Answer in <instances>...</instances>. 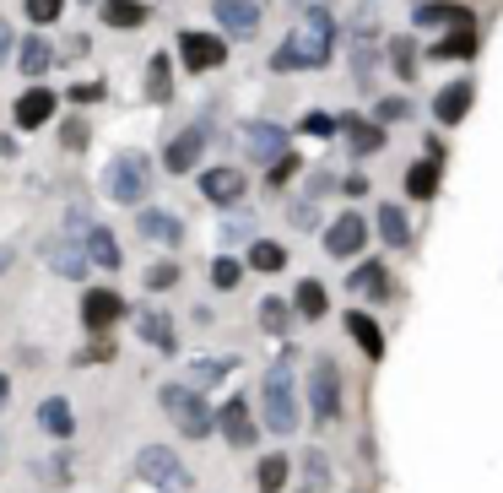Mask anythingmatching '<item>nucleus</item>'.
Wrapping results in <instances>:
<instances>
[{"mask_svg": "<svg viewBox=\"0 0 503 493\" xmlns=\"http://www.w3.org/2000/svg\"><path fill=\"white\" fill-rule=\"evenodd\" d=\"M331 43H336L331 16H325V11H309L303 27L276 49V65H282V71H293V65H325V60H331Z\"/></svg>", "mask_w": 503, "mask_h": 493, "instance_id": "f257e3e1", "label": "nucleus"}, {"mask_svg": "<svg viewBox=\"0 0 503 493\" xmlns=\"http://www.w3.org/2000/svg\"><path fill=\"white\" fill-rule=\"evenodd\" d=\"M260 418L271 434H293L298 429V391H293V374L287 369H271L265 385H260Z\"/></svg>", "mask_w": 503, "mask_h": 493, "instance_id": "f03ea898", "label": "nucleus"}, {"mask_svg": "<svg viewBox=\"0 0 503 493\" xmlns=\"http://www.w3.org/2000/svg\"><path fill=\"white\" fill-rule=\"evenodd\" d=\"M163 412L179 423V434L184 440H206L211 434V412H206V402L195 396V391H184V385H163Z\"/></svg>", "mask_w": 503, "mask_h": 493, "instance_id": "7ed1b4c3", "label": "nucleus"}, {"mask_svg": "<svg viewBox=\"0 0 503 493\" xmlns=\"http://www.w3.org/2000/svg\"><path fill=\"white\" fill-rule=\"evenodd\" d=\"M146 185H152V174H146V157H141V152L114 157V168H108V195H114L119 206H135V201L146 195Z\"/></svg>", "mask_w": 503, "mask_h": 493, "instance_id": "20e7f679", "label": "nucleus"}, {"mask_svg": "<svg viewBox=\"0 0 503 493\" xmlns=\"http://www.w3.org/2000/svg\"><path fill=\"white\" fill-rule=\"evenodd\" d=\"M309 402H314V423H341V374L331 358L314 364V380H309Z\"/></svg>", "mask_w": 503, "mask_h": 493, "instance_id": "39448f33", "label": "nucleus"}, {"mask_svg": "<svg viewBox=\"0 0 503 493\" xmlns=\"http://www.w3.org/2000/svg\"><path fill=\"white\" fill-rule=\"evenodd\" d=\"M135 467H141V478H152V483H163V488H190V472H184L163 445H146V450L135 456Z\"/></svg>", "mask_w": 503, "mask_h": 493, "instance_id": "423d86ee", "label": "nucleus"}, {"mask_svg": "<svg viewBox=\"0 0 503 493\" xmlns=\"http://www.w3.org/2000/svg\"><path fill=\"white\" fill-rule=\"evenodd\" d=\"M179 54H184V65H190V71H211V65H222V54H228V49H222L211 33L184 27V33H179Z\"/></svg>", "mask_w": 503, "mask_h": 493, "instance_id": "0eeeda50", "label": "nucleus"}, {"mask_svg": "<svg viewBox=\"0 0 503 493\" xmlns=\"http://www.w3.org/2000/svg\"><path fill=\"white\" fill-rule=\"evenodd\" d=\"M363 239H368V228H363V217H358V212H347V217H336V223L325 228V250H331L336 261L358 255V250H363Z\"/></svg>", "mask_w": 503, "mask_h": 493, "instance_id": "6e6552de", "label": "nucleus"}, {"mask_svg": "<svg viewBox=\"0 0 503 493\" xmlns=\"http://www.w3.org/2000/svg\"><path fill=\"white\" fill-rule=\"evenodd\" d=\"M200 152H206V125H190V130H179V136L168 141L163 163H168L173 174H184V168H195V163H200Z\"/></svg>", "mask_w": 503, "mask_h": 493, "instance_id": "1a4fd4ad", "label": "nucleus"}, {"mask_svg": "<svg viewBox=\"0 0 503 493\" xmlns=\"http://www.w3.org/2000/svg\"><path fill=\"white\" fill-rule=\"evenodd\" d=\"M211 11H217V22H222L233 38H255V33H260V5H255V0H217Z\"/></svg>", "mask_w": 503, "mask_h": 493, "instance_id": "9d476101", "label": "nucleus"}, {"mask_svg": "<svg viewBox=\"0 0 503 493\" xmlns=\"http://www.w3.org/2000/svg\"><path fill=\"white\" fill-rule=\"evenodd\" d=\"M119 315H125V299H119V293H108V288H92V293L81 299V320H87L92 331H108Z\"/></svg>", "mask_w": 503, "mask_h": 493, "instance_id": "9b49d317", "label": "nucleus"}, {"mask_svg": "<svg viewBox=\"0 0 503 493\" xmlns=\"http://www.w3.org/2000/svg\"><path fill=\"white\" fill-rule=\"evenodd\" d=\"M200 195L217 201V206H233V201L244 195V174H238V168H206V174H200Z\"/></svg>", "mask_w": 503, "mask_h": 493, "instance_id": "f8f14e48", "label": "nucleus"}, {"mask_svg": "<svg viewBox=\"0 0 503 493\" xmlns=\"http://www.w3.org/2000/svg\"><path fill=\"white\" fill-rule=\"evenodd\" d=\"M222 434H228V445H238V450H249L255 445V418H249V402L244 396H233L228 407H222Z\"/></svg>", "mask_w": 503, "mask_h": 493, "instance_id": "ddd939ff", "label": "nucleus"}, {"mask_svg": "<svg viewBox=\"0 0 503 493\" xmlns=\"http://www.w3.org/2000/svg\"><path fill=\"white\" fill-rule=\"evenodd\" d=\"M471 98H477V87L471 81H450L439 98H433V119H444V125H455V119H466V109H471Z\"/></svg>", "mask_w": 503, "mask_h": 493, "instance_id": "4468645a", "label": "nucleus"}, {"mask_svg": "<svg viewBox=\"0 0 503 493\" xmlns=\"http://www.w3.org/2000/svg\"><path fill=\"white\" fill-rule=\"evenodd\" d=\"M49 114H54V92H49V87H27V92L16 98V125H22V130H38Z\"/></svg>", "mask_w": 503, "mask_h": 493, "instance_id": "2eb2a0df", "label": "nucleus"}, {"mask_svg": "<svg viewBox=\"0 0 503 493\" xmlns=\"http://www.w3.org/2000/svg\"><path fill=\"white\" fill-rule=\"evenodd\" d=\"M81 250H87V261H92V266H103V271H114V266L125 261V255H119V244H114V233H108V228H98V223L81 233Z\"/></svg>", "mask_w": 503, "mask_h": 493, "instance_id": "dca6fc26", "label": "nucleus"}, {"mask_svg": "<svg viewBox=\"0 0 503 493\" xmlns=\"http://www.w3.org/2000/svg\"><path fill=\"white\" fill-rule=\"evenodd\" d=\"M38 423H43V434H54V440H70V429H76V412H70V402H65V396H43V402H38Z\"/></svg>", "mask_w": 503, "mask_h": 493, "instance_id": "f3484780", "label": "nucleus"}, {"mask_svg": "<svg viewBox=\"0 0 503 493\" xmlns=\"http://www.w3.org/2000/svg\"><path fill=\"white\" fill-rule=\"evenodd\" d=\"M347 293H363V299H390L396 293V282H390V271L379 266V261H368V266H358L352 271V288Z\"/></svg>", "mask_w": 503, "mask_h": 493, "instance_id": "a211bd4d", "label": "nucleus"}, {"mask_svg": "<svg viewBox=\"0 0 503 493\" xmlns=\"http://www.w3.org/2000/svg\"><path fill=\"white\" fill-rule=\"evenodd\" d=\"M43 261H49L60 277H87V266H92L87 250H76V244H65V239H54V244L43 250Z\"/></svg>", "mask_w": 503, "mask_h": 493, "instance_id": "6ab92c4d", "label": "nucleus"}, {"mask_svg": "<svg viewBox=\"0 0 503 493\" xmlns=\"http://www.w3.org/2000/svg\"><path fill=\"white\" fill-rule=\"evenodd\" d=\"M406 195H417V201L439 195V157H423V163L406 168Z\"/></svg>", "mask_w": 503, "mask_h": 493, "instance_id": "aec40b11", "label": "nucleus"}, {"mask_svg": "<svg viewBox=\"0 0 503 493\" xmlns=\"http://www.w3.org/2000/svg\"><path fill=\"white\" fill-rule=\"evenodd\" d=\"M341 130H347L352 152H374V147L385 141V130H379L374 119H363V114H347V119H341Z\"/></svg>", "mask_w": 503, "mask_h": 493, "instance_id": "412c9836", "label": "nucleus"}, {"mask_svg": "<svg viewBox=\"0 0 503 493\" xmlns=\"http://www.w3.org/2000/svg\"><path fill=\"white\" fill-rule=\"evenodd\" d=\"M249 152H255L260 163H282V157H287V152H282V130H276V125H255V130H249Z\"/></svg>", "mask_w": 503, "mask_h": 493, "instance_id": "4be33fe9", "label": "nucleus"}, {"mask_svg": "<svg viewBox=\"0 0 503 493\" xmlns=\"http://www.w3.org/2000/svg\"><path fill=\"white\" fill-rule=\"evenodd\" d=\"M287 472H293V461H287V456H265V461L255 467V488H260V493H282Z\"/></svg>", "mask_w": 503, "mask_h": 493, "instance_id": "5701e85b", "label": "nucleus"}, {"mask_svg": "<svg viewBox=\"0 0 503 493\" xmlns=\"http://www.w3.org/2000/svg\"><path fill=\"white\" fill-rule=\"evenodd\" d=\"M466 54H477V27H455V38L433 43V60H466Z\"/></svg>", "mask_w": 503, "mask_h": 493, "instance_id": "b1692460", "label": "nucleus"}, {"mask_svg": "<svg viewBox=\"0 0 503 493\" xmlns=\"http://www.w3.org/2000/svg\"><path fill=\"white\" fill-rule=\"evenodd\" d=\"M347 331L358 337V347H363L368 358H379V353H385V337H379V326H374L368 315H358V309H352V315H347Z\"/></svg>", "mask_w": 503, "mask_h": 493, "instance_id": "393cba45", "label": "nucleus"}, {"mask_svg": "<svg viewBox=\"0 0 503 493\" xmlns=\"http://www.w3.org/2000/svg\"><path fill=\"white\" fill-rule=\"evenodd\" d=\"M379 233H385V244H390V250H401V244L412 239L406 212H401V206H379Z\"/></svg>", "mask_w": 503, "mask_h": 493, "instance_id": "a878e982", "label": "nucleus"}, {"mask_svg": "<svg viewBox=\"0 0 503 493\" xmlns=\"http://www.w3.org/2000/svg\"><path fill=\"white\" fill-rule=\"evenodd\" d=\"M141 337H146L152 347H173V320H168L163 309H141Z\"/></svg>", "mask_w": 503, "mask_h": 493, "instance_id": "bb28decb", "label": "nucleus"}, {"mask_svg": "<svg viewBox=\"0 0 503 493\" xmlns=\"http://www.w3.org/2000/svg\"><path fill=\"white\" fill-rule=\"evenodd\" d=\"M103 22H108V27H141V22H146V5H135V0H108V5H103Z\"/></svg>", "mask_w": 503, "mask_h": 493, "instance_id": "cd10ccee", "label": "nucleus"}, {"mask_svg": "<svg viewBox=\"0 0 503 493\" xmlns=\"http://www.w3.org/2000/svg\"><path fill=\"white\" fill-rule=\"evenodd\" d=\"M249 266L255 271H282L287 266V250L276 239H260V244H249Z\"/></svg>", "mask_w": 503, "mask_h": 493, "instance_id": "c85d7f7f", "label": "nucleus"}, {"mask_svg": "<svg viewBox=\"0 0 503 493\" xmlns=\"http://www.w3.org/2000/svg\"><path fill=\"white\" fill-rule=\"evenodd\" d=\"M43 71H49V43L33 33V38L22 43V76H43Z\"/></svg>", "mask_w": 503, "mask_h": 493, "instance_id": "c756f323", "label": "nucleus"}, {"mask_svg": "<svg viewBox=\"0 0 503 493\" xmlns=\"http://www.w3.org/2000/svg\"><path fill=\"white\" fill-rule=\"evenodd\" d=\"M417 22H423V27H439V22L471 27V16H466V11H455V5H417Z\"/></svg>", "mask_w": 503, "mask_h": 493, "instance_id": "7c9ffc66", "label": "nucleus"}, {"mask_svg": "<svg viewBox=\"0 0 503 493\" xmlns=\"http://www.w3.org/2000/svg\"><path fill=\"white\" fill-rule=\"evenodd\" d=\"M293 304H298V315H303V320H320V315H325V288H320V282H303Z\"/></svg>", "mask_w": 503, "mask_h": 493, "instance_id": "2f4dec72", "label": "nucleus"}, {"mask_svg": "<svg viewBox=\"0 0 503 493\" xmlns=\"http://www.w3.org/2000/svg\"><path fill=\"white\" fill-rule=\"evenodd\" d=\"M141 228H146L152 239H168V244L179 239V223H173V217H163V212H141Z\"/></svg>", "mask_w": 503, "mask_h": 493, "instance_id": "473e14b6", "label": "nucleus"}, {"mask_svg": "<svg viewBox=\"0 0 503 493\" xmlns=\"http://www.w3.org/2000/svg\"><path fill=\"white\" fill-rule=\"evenodd\" d=\"M260 320H265L271 337H282V331H287V304H282V299H265V304H260Z\"/></svg>", "mask_w": 503, "mask_h": 493, "instance_id": "72a5a7b5", "label": "nucleus"}, {"mask_svg": "<svg viewBox=\"0 0 503 493\" xmlns=\"http://www.w3.org/2000/svg\"><path fill=\"white\" fill-rule=\"evenodd\" d=\"M303 478H309V488H325V483H331V461H325L320 450H309V456H303Z\"/></svg>", "mask_w": 503, "mask_h": 493, "instance_id": "f704fd0d", "label": "nucleus"}, {"mask_svg": "<svg viewBox=\"0 0 503 493\" xmlns=\"http://www.w3.org/2000/svg\"><path fill=\"white\" fill-rule=\"evenodd\" d=\"M406 114H412L406 98H379V109H374V119H385V125H396V119H406Z\"/></svg>", "mask_w": 503, "mask_h": 493, "instance_id": "c9c22d12", "label": "nucleus"}, {"mask_svg": "<svg viewBox=\"0 0 503 493\" xmlns=\"http://www.w3.org/2000/svg\"><path fill=\"white\" fill-rule=\"evenodd\" d=\"M173 282H179V266H173V261H163V266H152V271H146V288H157V293H163V288H173Z\"/></svg>", "mask_w": 503, "mask_h": 493, "instance_id": "e433bc0d", "label": "nucleus"}, {"mask_svg": "<svg viewBox=\"0 0 503 493\" xmlns=\"http://www.w3.org/2000/svg\"><path fill=\"white\" fill-rule=\"evenodd\" d=\"M238 282V261H211V288H233Z\"/></svg>", "mask_w": 503, "mask_h": 493, "instance_id": "4c0bfd02", "label": "nucleus"}, {"mask_svg": "<svg viewBox=\"0 0 503 493\" xmlns=\"http://www.w3.org/2000/svg\"><path fill=\"white\" fill-rule=\"evenodd\" d=\"M60 5H65V0H27V16H33V22H54Z\"/></svg>", "mask_w": 503, "mask_h": 493, "instance_id": "58836bf2", "label": "nucleus"}, {"mask_svg": "<svg viewBox=\"0 0 503 493\" xmlns=\"http://www.w3.org/2000/svg\"><path fill=\"white\" fill-rule=\"evenodd\" d=\"M390 49H396V65H401V76H412V38H396Z\"/></svg>", "mask_w": 503, "mask_h": 493, "instance_id": "ea45409f", "label": "nucleus"}, {"mask_svg": "<svg viewBox=\"0 0 503 493\" xmlns=\"http://www.w3.org/2000/svg\"><path fill=\"white\" fill-rule=\"evenodd\" d=\"M81 141H87V125L70 119V125H65V147H81Z\"/></svg>", "mask_w": 503, "mask_h": 493, "instance_id": "a19ab883", "label": "nucleus"}, {"mask_svg": "<svg viewBox=\"0 0 503 493\" xmlns=\"http://www.w3.org/2000/svg\"><path fill=\"white\" fill-rule=\"evenodd\" d=\"M5 396H11V380H5V374H0V407H5Z\"/></svg>", "mask_w": 503, "mask_h": 493, "instance_id": "79ce46f5", "label": "nucleus"}, {"mask_svg": "<svg viewBox=\"0 0 503 493\" xmlns=\"http://www.w3.org/2000/svg\"><path fill=\"white\" fill-rule=\"evenodd\" d=\"M5 49H11V38H5V27H0V60H5Z\"/></svg>", "mask_w": 503, "mask_h": 493, "instance_id": "37998d69", "label": "nucleus"}, {"mask_svg": "<svg viewBox=\"0 0 503 493\" xmlns=\"http://www.w3.org/2000/svg\"><path fill=\"white\" fill-rule=\"evenodd\" d=\"M0 271H11V250H0Z\"/></svg>", "mask_w": 503, "mask_h": 493, "instance_id": "c03bdc74", "label": "nucleus"}]
</instances>
